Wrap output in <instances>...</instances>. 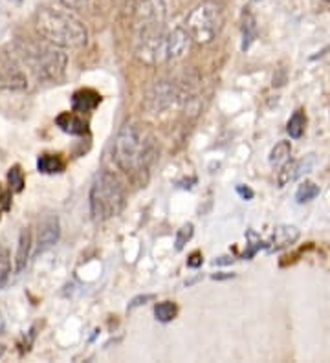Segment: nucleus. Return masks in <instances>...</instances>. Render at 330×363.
Masks as SVG:
<instances>
[{
    "mask_svg": "<svg viewBox=\"0 0 330 363\" xmlns=\"http://www.w3.org/2000/svg\"><path fill=\"white\" fill-rule=\"evenodd\" d=\"M35 29L59 48H83L88 42L84 24L64 9L41 8L35 13Z\"/></svg>",
    "mask_w": 330,
    "mask_h": 363,
    "instance_id": "nucleus-1",
    "label": "nucleus"
},
{
    "mask_svg": "<svg viewBox=\"0 0 330 363\" xmlns=\"http://www.w3.org/2000/svg\"><path fill=\"white\" fill-rule=\"evenodd\" d=\"M290 152H292V145L290 142H279L270 152V163L272 165H281V163H286V160L290 158Z\"/></svg>",
    "mask_w": 330,
    "mask_h": 363,
    "instance_id": "nucleus-19",
    "label": "nucleus"
},
{
    "mask_svg": "<svg viewBox=\"0 0 330 363\" xmlns=\"http://www.w3.org/2000/svg\"><path fill=\"white\" fill-rule=\"evenodd\" d=\"M90 215L96 222H105L119 215L125 208V189L109 171H101L90 187Z\"/></svg>",
    "mask_w": 330,
    "mask_h": 363,
    "instance_id": "nucleus-3",
    "label": "nucleus"
},
{
    "mask_svg": "<svg viewBox=\"0 0 330 363\" xmlns=\"http://www.w3.org/2000/svg\"><path fill=\"white\" fill-rule=\"evenodd\" d=\"M2 352H4V347L0 345V356H2Z\"/></svg>",
    "mask_w": 330,
    "mask_h": 363,
    "instance_id": "nucleus-32",
    "label": "nucleus"
},
{
    "mask_svg": "<svg viewBox=\"0 0 330 363\" xmlns=\"http://www.w3.org/2000/svg\"><path fill=\"white\" fill-rule=\"evenodd\" d=\"M246 237L250 238L251 242H250V246H248V250L244 251V255H242L244 259H251V257H253V255L257 253V251H259L260 248H266V246H268L266 242H263L259 237H257V233H255V231L250 230V231L246 233Z\"/></svg>",
    "mask_w": 330,
    "mask_h": 363,
    "instance_id": "nucleus-23",
    "label": "nucleus"
},
{
    "mask_svg": "<svg viewBox=\"0 0 330 363\" xmlns=\"http://www.w3.org/2000/svg\"><path fill=\"white\" fill-rule=\"evenodd\" d=\"M8 182H9V189L13 193H21L24 189V171L21 169V165H13L9 169Z\"/></svg>",
    "mask_w": 330,
    "mask_h": 363,
    "instance_id": "nucleus-21",
    "label": "nucleus"
},
{
    "mask_svg": "<svg viewBox=\"0 0 330 363\" xmlns=\"http://www.w3.org/2000/svg\"><path fill=\"white\" fill-rule=\"evenodd\" d=\"M305 129H306V114L303 109H297L296 112L292 114V117H290L286 130H288L290 138L299 140L303 136V132H305Z\"/></svg>",
    "mask_w": 330,
    "mask_h": 363,
    "instance_id": "nucleus-15",
    "label": "nucleus"
},
{
    "mask_svg": "<svg viewBox=\"0 0 330 363\" xmlns=\"http://www.w3.org/2000/svg\"><path fill=\"white\" fill-rule=\"evenodd\" d=\"M257 39V24L251 13H244V22H242V50L246 51L251 46V42Z\"/></svg>",
    "mask_w": 330,
    "mask_h": 363,
    "instance_id": "nucleus-16",
    "label": "nucleus"
},
{
    "mask_svg": "<svg viewBox=\"0 0 330 363\" xmlns=\"http://www.w3.org/2000/svg\"><path fill=\"white\" fill-rule=\"evenodd\" d=\"M151 142L143 130L134 123L121 127L112 143V162L125 175H136L147 169L151 160Z\"/></svg>",
    "mask_w": 330,
    "mask_h": 363,
    "instance_id": "nucleus-2",
    "label": "nucleus"
},
{
    "mask_svg": "<svg viewBox=\"0 0 330 363\" xmlns=\"http://www.w3.org/2000/svg\"><path fill=\"white\" fill-rule=\"evenodd\" d=\"M297 238H299V230H297L296 226H277L275 230H273L270 242H266L268 244L266 250L270 251V253L279 251V250H283V248L292 246Z\"/></svg>",
    "mask_w": 330,
    "mask_h": 363,
    "instance_id": "nucleus-10",
    "label": "nucleus"
},
{
    "mask_svg": "<svg viewBox=\"0 0 330 363\" xmlns=\"http://www.w3.org/2000/svg\"><path fill=\"white\" fill-rule=\"evenodd\" d=\"M176 314H178V308H176V305L172 303V301H163V303H158V305L154 306L156 319L162 323L172 321V319L176 317Z\"/></svg>",
    "mask_w": 330,
    "mask_h": 363,
    "instance_id": "nucleus-18",
    "label": "nucleus"
},
{
    "mask_svg": "<svg viewBox=\"0 0 330 363\" xmlns=\"http://www.w3.org/2000/svg\"><path fill=\"white\" fill-rule=\"evenodd\" d=\"M64 160L61 154H42L39 156L37 169L42 175H55V172H63L64 171Z\"/></svg>",
    "mask_w": 330,
    "mask_h": 363,
    "instance_id": "nucleus-13",
    "label": "nucleus"
},
{
    "mask_svg": "<svg viewBox=\"0 0 330 363\" xmlns=\"http://www.w3.org/2000/svg\"><path fill=\"white\" fill-rule=\"evenodd\" d=\"M231 263H233V259H231V257H218V259L213 261L215 266H217V264H220V266H222V264H231Z\"/></svg>",
    "mask_w": 330,
    "mask_h": 363,
    "instance_id": "nucleus-29",
    "label": "nucleus"
},
{
    "mask_svg": "<svg viewBox=\"0 0 330 363\" xmlns=\"http://www.w3.org/2000/svg\"><path fill=\"white\" fill-rule=\"evenodd\" d=\"M99 103H101L99 92H96L92 88H81V90L74 92V96H72V110L79 114L92 112V110H96L99 107Z\"/></svg>",
    "mask_w": 330,
    "mask_h": 363,
    "instance_id": "nucleus-11",
    "label": "nucleus"
},
{
    "mask_svg": "<svg viewBox=\"0 0 330 363\" xmlns=\"http://www.w3.org/2000/svg\"><path fill=\"white\" fill-rule=\"evenodd\" d=\"M176 90L172 84H169L167 81H160L158 84L152 87V90L147 96V107L149 110L154 114H160L163 110L171 109L176 103Z\"/></svg>",
    "mask_w": 330,
    "mask_h": 363,
    "instance_id": "nucleus-6",
    "label": "nucleus"
},
{
    "mask_svg": "<svg viewBox=\"0 0 330 363\" xmlns=\"http://www.w3.org/2000/svg\"><path fill=\"white\" fill-rule=\"evenodd\" d=\"M59 240V220L55 217H48L42 220L39 230V248L37 251H46Z\"/></svg>",
    "mask_w": 330,
    "mask_h": 363,
    "instance_id": "nucleus-12",
    "label": "nucleus"
},
{
    "mask_svg": "<svg viewBox=\"0 0 330 363\" xmlns=\"http://www.w3.org/2000/svg\"><path fill=\"white\" fill-rule=\"evenodd\" d=\"M202 263H204V257H202L200 251H193L187 259V266L189 268H200Z\"/></svg>",
    "mask_w": 330,
    "mask_h": 363,
    "instance_id": "nucleus-27",
    "label": "nucleus"
},
{
    "mask_svg": "<svg viewBox=\"0 0 330 363\" xmlns=\"http://www.w3.org/2000/svg\"><path fill=\"white\" fill-rule=\"evenodd\" d=\"M222 24H224L222 8L215 2H200L185 19V29L198 44H209L213 39H217Z\"/></svg>",
    "mask_w": 330,
    "mask_h": 363,
    "instance_id": "nucleus-5",
    "label": "nucleus"
},
{
    "mask_svg": "<svg viewBox=\"0 0 330 363\" xmlns=\"http://www.w3.org/2000/svg\"><path fill=\"white\" fill-rule=\"evenodd\" d=\"M231 277H235L233 273H228V275H224V273H220V275H217V273H215L213 279H215V281H217V279H218V281H222V279H231Z\"/></svg>",
    "mask_w": 330,
    "mask_h": 363,
    "instance_id": "nucleus-30",
    "label": "nucleus"
},
{
    "mask_svg": "<svg viewBox=\"0 0 330 363\" xmlns=\"http://www.w3.org/2000/svg\"><path fill=\"white\" fill-rule=\"evenodd\" d=\"M29 248H31V233H29V230H22L21 231V238H19L17 257H15V263H17V271H22L26 268V264H28Z\"/></svg>",
    "mask_w": 330,
    "mask_h": 363,
    "instance_id": "nucleus-14",
    "label": "nucleus"
},
{
    "mask_svg": "<svg viewBox=\"0 0 330 363\" xmlns=\"http://www.w3.org/2000/svg\"><path fill=\"white\" fill-rule=\"evenodd\" d=\"M191 35L185 28H175L167 35V61H178L191 48Z\"/></svg>",
    "mask_w": 330,
    "mask_h": 363,
    "instance_id": "nucleus-8",
    "label": "nucleus"
},
{
    "mask_svg": "<svg viewBox=\"0 0 330 363\" xmlns=\"http://www.w3.org/2000/svg\"><path fill=\"white\" fill-rule=\"evenodd\" d=\"M46 42L22 44L19 54H21L26 66L33 72L37 79L54 83V81H59L64 75L68 57L59 50V46H55L51 42L46 44Z\"/></svg>",
    "mask_w": 330,
    "mask_h": 363,
    "instance_id": "nucleus-4",
    "label": "nucleus"
},
{
    "mask_svg": "<svg viewBox=\"0 0 330 363\" xmlns=\"http://www.w3.org/2000/svg\"><path fill=\"white\" fill-rule=\"evenodd\" d=\"M59 2L68 9H84L90 4V0H59Z\"/></svg>",
    "mask_w": 330,
    "mask_h": 363,
    "instance_id": "nucleus-25",
    "label": "nucleus"
},
{
    "mask_svg": "<svg viewBox=\"0 0 330 363\" xmlns=\"http://www.w3.org/2000/svg\"><path fill=\"white\" fill-rule=\"evenodd\" d=\"M9 275H11V255L8 248L0 244V288L8 283Z\"/></svg>",
    "mask_w": 330,
    "mask_h": 363,
    "instance_id": "nucleus-20",
    "label": "nucleus"
},
{
    "mask_svg": "<svg viewBox=\"0 0 330 363\" xmlns=\"http://www.w3.org/2000/svg\"><path fill=\"white\" fill-rule=\"evenodd\" d=\"M154 299V296H152V293H147V296H138V297H134L132 301H130L129 303V312L130 310H134V308H138V306H142V305H145L147 301H152Z\"/></svg>",
    "mask_w": 330,
    "mask_h": 363,
    "instance_id": "nucleus-26",
    "label": "nucleus"
},
{
    "mask_svg": "<svg viewBox=\"0 0 330 363\" xmlns=\"http://www.w3.org/2000/svg\"><path fill=\"white\" fill-rule=\"evenodd\" d=\"M314 163H316V156L314 154H308L301 160H296V162L284 163V167L281 169L279 175H277V185L284 187V185H288L290 182H296L297 178H301L303 175H306V172L314 167Z\"/></svg>",
    "mask_w": 330,
    "mask_h": 363,
    "instance_id": "nucleus-7",
    "label": "nucleus"
},
{
    "mask_svg": "<svg viewBox=\"0 0 330 363\" xmlns=\"http://www.w3.org/2000/svg\"><path fill=\"white\" fill-rule=\"evenodd\" d=\"M4 329H6V323H4V317H2V312H0V334L4 332Z\"/></svg>",
    "mask_w": 330,
    "mask_h": 363,
    "instance_id": "nucleus-31",
    "label": "nucleus"
},
{
    "mask_svg": "<svg viewBox=\"0 0 330 363\" xmlns=\"http://www.w3.org/2000/svg\"><path fill=\"white\" fill-rule=\"evenodd\" d=\"M193 233H195V226L191 224V222H187V224H184L182 228L178 230V233H176V240H175V246L176 250H184L185 244H187L189 240L193 238Z\"/></svg>",
    "mask_w": 330,
    "mask_h": 363,
    "instance_id": "nucleus-22",
    "label": "nucleus"
},
{
    "mask_svg": "<svg viewBox=\"0 0 330 363\" xmlns=\"http://www.w3.org/2000/svg\"><path fill=\"white\" fill-rule=\"evenodd\" d=\"M237 193L242 196L244 200H251V198L255 196V193L251 191L250 187H246V185H237Z\"/></svg>",
    "mask_w": 330,
    "mask_h": 363,
    "instance_id": "nucleus-28",
    "label": "nucleus"
},
{
    "mask_svg": "<svg viewBox=\"0 0 330 363\" xmlns=\"http://www.w3.org/2000/svg\"><path fill=\"white\" fill-rule=\"evenodd\" d=\"M55 125L66 134L72 136H84L88 134V121L83 116H79V112H63L55 117Z\"/></svg>",
    "mask_w": 330,
    "mask_h": 363,
    "instance_id": "nucleus-9",
    "label": "nucleus"
},
{
    "mask_svg": "<svg viewBox=\"0 0 330 363\" xmlns=\"http://www.w3.org/2000/svg\"><path fill=\"white\" fill-rule=\"evenodd\" d=\"M11 208V189H4L0 185V217L8 213Z\"/></svg>",
    "mask_w": 330,
    "mask_h": 363,
    "instance_id": "nucleus-24",
    "label": "nucleus"
},
{
    "mask_svg": "<svg viewBox=\"0 0 330 363\" xmlns=\"http://www.w3.org/2000/svg\"><path fill=\"white\" fill-rule=\"evenodd\" d=\"M318 195H319V185H316L314 182H310V180H305V182L297 187L296 200H297V204H306V202L314 200Z\"/></svg>",
    "mask_w": 330,
    "mask_h": 363,
    "instance_id": "nucleus-17",
    "label": "nucleus"
}]
</instances>
